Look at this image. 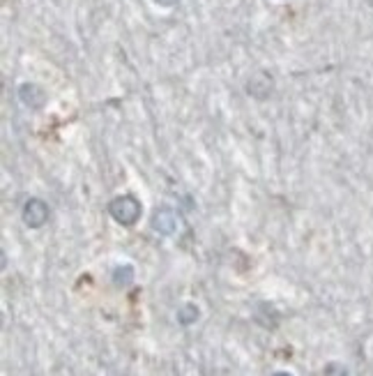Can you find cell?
<instances>
[{
	"label": "cell",
	"instance_id": "obj_3",
	"mask_svg": "<svg viewBox=\"0 0 373 376\" xmlns=\"http://www.w3.org/2000/svg\"><path fill=\"white\" fill-rule=\"evenodd\" d=\"M21 217H24L26 227L40 229V227H44V224L49 222V206L42 199H28Z\"/></svg>",
	"mask_w": 373,
	"mask_h": 376
},
{
	"label": "cell",
	"instance_id": "obj_8",
	"mask_svg": "<svg viewBox=\"0 0 373 376\" xmlns=\"http://www.w3.org/2000/svg\"><path fill=\"white\" fill-rule=\"evenodd\" d=\"M322 376H348V372H346V367L339 363H329L325 367V372H322Z\"/></svg>",
	"mask_w": 373,
	"mask_h": 376
},
{
	"label": "cell",
	"instance_id": "obj_1",
	"mask_svg": "<svg viewBox=\"0 0 373 376\" xmlns=\"http://www.w3.org/2000/svg\"><path fill=\"white\" fill-rule=\"evenodd\" d=\"M143 206L141 201L132 197V194H123V197H116L109 204V215L123 227H134L136 222L141 220Z\"/></svg>",
	"mask_w": 373,
	"mask_h": 376
},
{
	"label": "cell",
	"instance_id": "obj_2",
	"mask_svg": "<svg viewBox=\"0 0 373 376\" xmlns=\"http://www.w3.org/2000/svg\"><path fill=\"white\" fill-rule=\"evenodd\" d=\"M153 229L157 231V234H162V236H173L177 234V229H180V217L175 215L173 208H168V206H162V208H157L155 215H153Z\"/></svg>",
	"mask_w": 373,
	"mask_h": 376
},
{
	"label": "cell",
	"instance_id": "obj_4",
	"mask_svg": "<svg viewBox=\"0 0 373 376\" xmlns=\"http://www.w3.org/2000/svg\"><path fill=\"white\" fill-rule=\"evenodd\" d=\"M19 99L31 108H42L46 102V92L42 90L37 83H21Z\"/></svg>",
	"mask_w": 373,
	"mask_h": 376
},
{
	"label": "cell",
	"instance_id": "obj_6",
	"mask_svg": "<svg viewBox=\"0 0 373 376\" xmlns=\"http://www.w3.org/2000/svg\"><path fill=\"white\" fill-rule=\"evenodd\" d=\"M134 281V268L132 265H118L116 270H113V284L125 288Z\"/></svg>",
	"mask_w": 373,
	"mask_h": 376
},
{
	"label": "cell",
	"instance_id": "obj_5",
	"mask_svg": "<svg viewBox=\"0 0 373 376\" xmlns=\"http://www.w3.org/2000/svg\"><path fill=\"white\" fill-rule=\"evenodd\" d=\"M247 92H249V95L258 97V99L268 97L270 92H272V76L268 74V76H265V81H263V83H258V74H256V76L247 83Z\"/></svg>",
	"mask_w": 373,
	"mask_h": 376
},
{
	"label": "cell",
	"instance_id": "obj_7",
	"mask_svg": "<svg viewBox=\"0 0 373 376\" xmlns=\"http://www.w3.org/2000/svg\"><path fill=\"white\" fill-rule=\"evenodd\" d=\"M196 319H198V307L191 305V302H186V305L177 309V323L180 325H191L196 323Z\"/></svg>",
	"mask_w": 373,
	"mask_h": 376
},
{
	"label": "cell",
	"instance_id": "obj_9",
	"mask_svg": "<svg viewBox=\"0 0 373 376\" xmlns=\"http://www.w3.org/2000/svg\"><path fill=\"white\" fill-rule=\"evenodd\" d=\"M155 3L162 7H173V5H177V0H155Z\"/></svg>",
	"mask_w": 373,
	"mask_h": 376
},
{
	"label": "cell",
	"instance_id": "obj_10",
	"mask_svg": "<svg viewBox=\"0 0 373 376\" xmlns=\"http://www.w3.org/2000/svg\"><path fill=\"white\" fill-rule=\"evenodd\" d=\"M272 376H293L290 372H277V374H272Z\"/></svg>",
	"mask_w": 373,
	"mask_h": 376
}]
</instances>
